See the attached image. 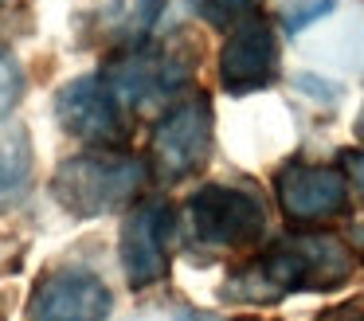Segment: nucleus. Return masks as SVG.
<instances>
[{
	"label": "nucleus",
	"instance_id": "obj_18",
	"mask_svg": "<svg viewBox=\"0 0 364 321\" xmlns=\"http://www.w3.org/2000/svg\"><path fill=\"white\" fill-rule=\"evenodd\" d=\"M176 321H215V317H200V313H192V310H184V313H181V317H176Z\"/></svg>",
	"mask_w": 364,
	"mask_h": 321
},
{
	"label": "nucleus",
	"instance_id": "obj_9",
	"mask_svg": "<svg viewBox=\"0 0 364 321\" xmlns=\"http://www.w3.org/2000/svg\"><path fill=\"white\" fill-rule=\"evenodd\" d=\"M274 196L286 219L294 223H321L348 208V177L341 164L286 161L274 172Z\"/></svg>",
	"mask_w": 364,
	"mask_h": 321
},
{
	"label": "nucleus",
	"instance_id": "obj_7",
	"mask_svg": "<svg viewBox=\"0 0 364 321\" xmlns=\"http://www.w3.org/2000/svg\"><path fill=\"white\" fill-rule=\"evenodd\" d=\"M278 31L267 16H251L220 47V86L235 98L255 90H267L278 83Z\"/></svg>",
	"mask_w": 364,
	"mask_h": 321
},
{
	"label": "nucleus",
	"instance_id": "obj_8",
	"mask_svg": "<svg viewBox=\"0 0 364 321\" xmlns=\"http://www.w3.org/2000/svg\"><path fill=\"white\" fill-rule=\"evenodd\" d=\"M110 310V286L82 266H59L40 274L28 298V321H106Z\"/></svg>",
	"mask_w": 364,
	"mask_h": 321
},
{
	"label": "nucleus",
	"instance_id": "obj_3",
	"mask_svg": "<svg viewBox=\"0 0 364 321\" xmlns=\"http://www.w3.org/2000/svg\"><path fill=\"white\" fill-rule=\"evenodd\" d=\"M188 227L204 247L215 251H251L267 235V204L259 192L239 184H204L184 204Z\"/></svg>",
	"mask_w": 364,
	"mask_h": 321
},
{
	"label": "nucleus",
	"instance_id": "obj_6",
	"mask_svg": "<svg viewBox=\"0 0 364 321\" xmlns=\"http://www.w3.org/2000/svg\"><path fill=\"white\" fill-rule=\"evenodd\" d=\"M173 231H176V208L165 196L137 200L126 211L118 235V263L129 290H145L168 278V263H173L168 239H173Z\"/></svg>",
	"mask_w": 364,
	"mask_h": 321
},
{
	"label": "nucleus",
	"instance_id": "obj_5",
	"mask_svg": "<svg viewBox=\"0 0 364 321\" xmlns=\"http://www.w3.org/2000/svg\"><path fill=\"white\" fill-rule=\"evenodd\" d=\"M192 75V63L184 55H176L173 47L157 43H134L126 55L106 67L102 83L114 94L122 110H149L168 102Z\"/></svg>",
	"mask_w": 364,
	"mask_h": 321
},
{
	"label": "nucleus",
	"instance_id": "obj_1",
	"mask_svg": "<svg viewBox=\"0 0 364 321\" xmlns=\"http://www.w3.org/2000/svg\"><path fill=\"white\" fill-rule=\"evenodd\" d=\"M353 270L356 255L345 239L329 231H294L239 266L220 298L239 305H274L301 290H337L353 278Z\"/></svg>",
	"mask_w": 364,
	"mask_h": 321
},
{
	"label": "nucleus",
	"instance_id": "obj_15",
	"mask_svg": "<svg viewBox=\"0 0 364 321\" xmlns=\"http://www.w3.org/2000/svg\"><path fill=\"white\" fill-rule=\"evenodd\" d=\"M161 12H165V0H129V12H126L122 31H129V36L141 39L145 31H153V23H157Z\"/></svg>",
	"mask_w": 364,
	"mask_h": 321
},
{
	"label": "nucleus",
	"instance_id": "obj_13",
	"mask_svg": "<svg viewBox=\"0 0 364 321\" xmlns=\"http://www.w3.org/2000/svg\"><path fill=\"white\" fill-rule=\"evenodd\" d=\"M24 67H20V59L12 51H0V122L12 114V110L20 106V98H24Z\"/></svg>",
	"mask_w": 364,
	"mask_h": 321
},
{
	"label": "nucleus",
	"instance_id": "obj_17",
	"mask_svg": "<svg viewBox=\"0 0 364 321\" xmlns=\"http://www.w3.org/2000/svg\"><path fill=\"white\" fill-rule=\"evenodd\" d=\"M317 321H364V298L360 302H348V305H337V310H325Z\"/></svg>",
	"mask_w": 364,
	"mask_h": 321
},
{
	"label": "nucleus",
	"instance_id": "obj_12",
	"mask_svg": "<svg viewBox=\"0 0 364 321\" xmlns=\"http://www.w3.org/2000/svg\"><path fill=\"white\" fill-rule=\"evenodd\" d=\"M188 4H192V12L215 31H231L243 20L259 16V0H188Z\"/></svg>",
	"mask_w": 364,
	"mask_h": 321
},
{
	"label": "nucleus",
	"instance_id": "obj_10",
	"mask_svg": "<svg viewBox=\"0 0 364 321\" xmlns=\"http://www.w3.org/2000/svg\"><path fill=\"white\" fill-rule=\"evenodd\" d=\"M55 122L71 137L102 149H118L126 137V117L114 94L106 90L102 75H79L55 90Z\"/></svg>",
	"mask_w": 364,
	"mask_h": 321
},
{
	"label": "nucleus",
	"instance_id": "obj_14",
	"mask_svg": "<svg viewBox=\"0 0 364 321\" xmlns=\"http://www.w3.org/2000/svg\"><path fill=\"white\" fill-rule=\"evenodd\" d=\"M333 8H337V0H290V8L282 12V28L290 31V36H298V31L309 28L314 20L329 16Z\"/></svg>",
	"mask_w": 364,
	"mask_h": 321
},
{
	"label": "nucleus",
	"instance_id": "obj_11",
	"mask_svg": "<svg viewBox=\"0 0 364 321\" xmlns=\"http://www.w3.org/2000/svg\"><path fill=\"white\" fill-rule=\"evenodd\" d=\"M32 180V141L28 133H12L9 145L0 149V211L24 200Z\"/></svg>",
	"mask_w": 364,
	"mask_h": 321
},
{
	"label": "nucleus",
	"instance_id": "obj_16",
	"mask_svg": "<svg viewBox=\"0 0 364 321\" xmlns=\"http://www.w3.org/2000/svg\"><path fill=\"white\" fill-rule=\"evenodd\" d=\"M341 172L348 177V188H356L364 200V149H341Z\"/></svg>",
	"mask_w": 364,
	"mask_h": 321
},
{
	"label": "nucleus",
	"instance_id": "obj_2",
	"mask_svg": "<svg viewBox=\"0 0 364 321\" xmlns=\"http://www.w3.org/2000/svg\"><path fill=\"white\" fill-rule=\"evenodd\" d=\"M149 184V164L122 149L90 145L87 153L67 157L51 177L55 204L75 219H98L114 216L137 204V196Z\"/></svg>",
	"mask_w": 364,
	"mask_h": 321
},
{
	"label": "nucleus",
	"instance_id": "obj_19",
	"mask_svg": "<svg viewBox=\"0 0 364 321\" xmlns=\"http://www.w3.org/2000/svg\"><path fill=\"white\" fill-rule=\"evenodd\" d=\"M356 133H360V141H364V110H360V117H356Z\"/></svg>",
	"mask_w": 364,
	"mask_h": 321
},
{
	"label": "nucleus",
	"instance_id": "obj_4",
	"mask_svg": "<svg viewBox=\"0 0 364 321\" xmlns=\"http://www.w3.org/2000/svg\"><path fill=\"white\" fill-rule=\"evenodd\" d=\"M212 137H215V110L208 94H188L181 98L157 125L149 137V157L161 180H188L212 157Z\"/></svg>",
	"mask_w": 364,
	"mask_h": 321
}]
</instances>
